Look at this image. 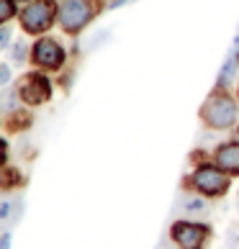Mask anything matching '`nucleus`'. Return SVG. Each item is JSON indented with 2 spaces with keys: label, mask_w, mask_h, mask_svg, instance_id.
Segmentation results:
<instances>
[{
  "label": "nucleus",
  "mask_w": 239,
  "mask_h": 249,
  "mask_svg": "<svg viewBox=\"0 0 239 249\" xmlns=\"http://www.w3.org/2000/svg\"><path fill=\"white\" fill-rule=\"evenodd\" d=\"M201 116H203V121H206L208 128H219V131H224V128H232L234 121H237V103L229 95L216 93V95H211L206 100Z\"/></svg>",
  "instance_id": "obj_1"
},
{
  "label": "nucleus",
  "mask_w": 239,
  "mask_h": 249,
  "mask_svg": "<svg viewBox=\"0 0 239 249\" xmlns=\"http://www.w3.org/2000/svg\"><path fill=\"white\" fill-rule=\"evenodd\" d=\"M57 16H59V26L67 34H80L93 18V5L88 0H64Z\"/></svg>",
  "instance_id": "obj_2"
},
{
  "label": "nucleus",
  "mask_w": 239,
  "mask_h": 249,
  "mask_svg": "<svg viewBox=\"0 0 239 249\" xmlns=\"http://www.w3.org/2000/svg\"><path fill=\"white\" fill-rule=\"evenodd\" d=\"M54 13H57V8L52 0H31L21 13V23L29 34H41L52 26Z\"/></svg>",
  "instance_id": "obj_3"
},
{
  "label": "nucleus",
  "mask_w": 239,
  "mask_h": 249,
  "mask_svg": "<svg viewBox=\"0 0 239 249\" xmlns=\"http://www.w3.org/2000/svg\"><path fill=\"white\" fill-rule=\"evenodd\" d=\"M193 185L203 193V196H224L229 190V178L221 167L201 164V167L193 172Z\"/></svg>",
  "instance_id": "obj_4"
},
{
  "label": "nucleus",
  "mask_w": 239,
  "mask_h": 249,
  "mask_svg": "<svg viewBox=\"0 0 239 249\" xmlns=\"http://www.w3.org/2000/svg\"><path fill=\"white\" fill-rule=\"evenodd\" d=\"M172 239L180 249H203L208 239V226L196 224V221H178L172 226Z\"/></svg>",
  "instance_id": "obj_5"
},
{
  "label": "nucleus",
  "mask_w": 239,
  "mask_h": 249,
  "mask_svg": "<svg viewBox=\"0 0 239 249\" xmlns=\"http://www.w3.org/2000/svg\"><path fill=\"white\" fill-rule=\"evenodd\" d=\"M18 95H21V100L26 106H41L52 95V82L44 75H29L18 85Z\"/></svg>",
  "instance_id": "obj_6"
},
{
  "label": "nucleus",
  "mask_w": 239,
  "mask_h": 249,
  "mask_svg": "<svg viewBox=\"0 0 239 249\" xmlns=\"http://www.w3.org/2000/svg\"><path fill=\"white\" fill-rule=\"evenodd\" d=\"M31 57H34V64H39L41 70H59L64 64V49L54 39H41L36 41Z\"/></svg>",
  "instance_id": "obj_7"
},
{
  "label": "nucleus",
  "mask_w": 239,
  "mask_h": 249,
  "mask_svg": "<svg viewBox=\"0 0 239 249\" xmlns=\"http://www.w3.org/2000/svg\"><path fill=\"white\" fill-rule=\"evenodd\" d=\"M216 167H221L229 175H239V144L229 142L216 149Z\"/></svg>",
  "instance_id": "obj_8"
},
{
  "label": "nucleus",
  "mask_w": 239,
  "mask_h": 249,
  "mask_svg": "<svg viewBox=\"0 0 239 249\" xmlns=\"http://www.w3.org/2000/svg\"><path fill=\"white\" fill-rule=\"evenodd\" d=\"M21 213V198H11V200H0V229L11 226Z\"/></svg>",
  "instance_id": "obj_9"
},
{
  "label": "nucleus",
  "mask_w": 239,
  "mask_h": 249,
  "mask_svg": "<svg viewBox=\"0 0 239 249\" xmlns=\"http://www.w3.org/2000/svg\"><path fill=\"white\" fill-rule=\"evenodd\" d=\"M234 75H237V57L232 54V57L226 59V64H224L221 75H219V85H221V88H229V82L234 80Z\"/></svg>",
  "instance_id": "obj_10"
},
{
  "label": "nucleus",
  "mask_w": 239,
  "mask_h": 249,
  "mask_svg": "<svg viewBox=\"0 0 239 249\" xmlns=\"http://www.w3.org/2000/svg\"><path fill=\"white\" fill-rule=\"evenodd\" d=\"M183 211L190 216H206L208 213V206L201 198H185V203H183Z\"/></svg>",
  "instance_id": "obj_11"
},
{
  "label": "nucleus",
  "mask_w": 239,
  "mask_h": 249,
  "mask_svg": "<svg viewBox=\"0 0 239 249\" xmlns=\"http://www.w3.org/2000/svg\"><path fill=\"white\" fill-rule=\"evenodd\" d=\"M16 16V0H0V26Z\"/></svg>",
  "instance_id": "obj_12"
},
{
  "label": "nucleus",
  "mask_w": 239,
  "mask_h": 249,
  "mask_svg": "<svg viewBox=\"0 0 239 249\" xmlns=\"http://www.w3.org/2000/svg\"><path fill=\"white\" fill-rule=\"evenodd\" d=\"M8 41H11V26H8V29H0V52L8 47Z\"/></svg>",
  "instance_id": "obj_13"
},
{
  "label": "nucleus",
  "mask_w": 239,
  "mask_h": 249,
  "mask_svg": "<svg viewBox=\"0 0 239 249\" xmlns=\"http://www.w3.org/2000/svg\"><path fill=\"white\" fill-rule=\"evenodd\" d=\"M229 247H239V226H232L229 231Z\"/></svg>",
  "instance_id": "obj_14"
},
{
  "label": "nucleus",
  "mask_w": 239,
  "mask_h": 249,
  "mask_svg": "<svg viewBox=\"0 0 239 249\" xmlns=\"http://www.w3.org/2000/svg\"><path fill=\"white\" fill-rule=\"evenodd\" d=\"M8 80H11V67H8V64H0V85H5Z\"/></svg>",
  "instance_id": "obj_15"
},
{
  "label": "nucleus",
  "mask_w": 239,
  "mask_h": 249,
  "mask_svg": "<svg viewBox=\"0 0 239 249\" xmlns=\"http://www.w3.org/2000/svg\"><path fill=\"white\" fill-rule=\"evenodd\" d=\"M23 49H26V44H23V41H18V44H16V49H13V57H16L18 62L23 59Z\"/></svg>",
  "instance_id": "obj_16"
},
{
  "label": "nucleus",
  "mask_w": 239,
  "mask_h": 249,
  "mask_svg": "<svg viewBox=\"0 0 239 249\" xmlns=\"http://www.w3.org/2000/svg\"><path fill=\"white\" fill-rule=\"evenodd\" d=\"M0 249H11V234H3V236H0Z\"/></svg>",
  "instance_id": "obj_17"
},
{
  "label": "nucleus",
  "mask_w": 239,
  "mask_h": 249,
  "mask_svg": "<svg viewBox=\"0 0 239 249\" xmlns=\"http://www.w3.org/2000/svg\"><path fill=\"white\" fill-rule=\"evenodd\" d=\"M5 154H8V146H5V142L0 139V164L5 162Z\"/></svg>",
  "instance_id": "obj_18"
},
{
  "label": "nucleus",
  "mask_w": 239,
  "mask_h": 249,
  "mask_svg": "<svg viewBox=\"0 0 239 249\" xmlns=\"http://www.w3.org/2000/svg\"><path fill=\"white\" fill-rule=\"evenodd\" d=\"M232 54H234V57L239 54V34H237V39H234V49H232Z\"/></svg>",
  "instance_id": "obj_19"
},
{
  "label": "nucleus",
  "mask_w": 239,
  "mask_h": 249,
  "mask_svg": "<svg viewBox=\"0 0 239 249\" xmlns=\"http://www.w3.org/2000/svg\"><path fill=\"white\" fill-rule=\"evenodd\" d=\"M121 3H134V0H116V3H111V5L116 8V5H121Z\"/></svg>",
  "instance_id": "obj_20"
},
{
  "label": "nucleus",
  "mask_w": 239,
  "mask_h": 249,
  "mask_svg": "<svg viewBox=\"0 0 239 249\" xmlns=\"http://www.w3.org/2000/svg\"><path fill=\"white\" fill-rule=\"evenodd\" d=\"M21 3H29V0H21Z\"/></svg>",
  "instance_id": "obj_21"
}]
</instances>
